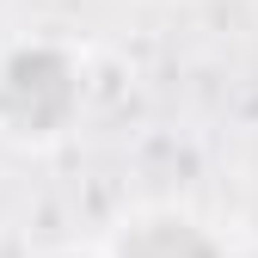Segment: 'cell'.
Segmentation results:
<instances>
[{
  "label": "cell",
  "mask_w": 258,
  "mask_h": 258,
  "mask_svg": "<svg viewBox=\"0 0 258 258\" xmlns=\"http://www.w3.org/2000/svg\"><path fill=\"white\" fill-rule=\"evenodd\" d=\"M86 111V61L55 37H25L0 49V142L55 148Z\"/></svg>",
  "instance_id": "cell-1"
},
{
  "label": "cell",
  "mask_w": 258,
  "mask_h": 258,
  "mask_svg": "<svg viewBox=\"0 0 258 258\" xmlns=\"http://www.w3.org/2000/svg\"><path fill=\"white\" fill-rule=\"evenodd\" d=\"M111 258H228V246L215 240L209 221H197L178 203H142L129 209L111 240H105Z\"/></svg>",
  "instance_id": "cell-2"
},
{
  "label": "cell",
  "mask_w": 258,
  "mask_h": 258,
  "mask_svg": "<svg viewBox=\"0 0 258 258\" xmlns=\"http://www.w3.org/2000/svg\"><path fill=\"white\" fill-rule=\"evenodd\" d=\"M43 258H111L105 246H55V252H43Z\"/></svg>",
  "instance_id": "cell-3"
}]
</instances>
